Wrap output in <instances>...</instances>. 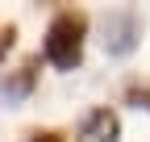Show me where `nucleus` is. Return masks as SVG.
<instances>
[{"mask_svg":"<svg viewBox=\"0 0 150 142\" xmlns=\"http://www.w3.org/2000/svg\"><path fill=\"white\" fill-rule=\"evenodd\" d=\"M83 42H88V17L83 13H59L46 25L42 55L54 71H75L83 63Z\"/></svg>","mask_w":150,"mask_h":142,"instance_id":"f257e3e1","label":"nucleus"},{"mask_svg":"<svg viewBox=\"0 0 150 142\" xmlns=\"http://www.w3.org/2000/svg\"><path fill=\"white\" fill-rule=\"evenodd\" d=\"M142 42V17L134 9H108L100 17V46L112 59H129Z\"/></svg>","mask_w":150,"mask_h":142,"instance_id":"f03ea898","label":"nucleus"},{"mask_svg":"<svg viewBox=\"0 0 150 142\" xmlns=\"http://www.w3.org/2000/svg\"><path fill=\"white\" fill-rule=\"evenodd\" d=\"M38 67H42V59H25L17 71H8L4 80H0V100L4 104H21L33 96V88H38Z\"/></svg>","mask_w":150,"mask_h":142,"instance_id":"7ed1b4c3","label":"nucleus"},{"mask_svg":"<svg viewBox=\"0 0 150 142\" xmlns=\"http://www.w3.org/2000/svg\"><path fill=\"white\" fill-rule=\"evenodd\" d=\"M83 138L88 142H117L121 138V117L112 109H92L83 117Z\"/></svg>","mask_w":150,"mask_h":142,"instance_id":"20e7f679","label":"nucleus"},{"mask_svg":"<svg viewBox=\"0 0 150 142\" xmlns=\"http://www.w3.org/2000/svg\"><path fill=\"white\" fill-rule=\"evenodd\" d=\"M125 100L134 104V109H146V113H150V84H129Z\"/></svg>","mask_w":150,"mask_h":142,"instance_id":"39448f33","label":"nucleus"},{"mask_svg":"<svg viewBox=\"0 0 150 142\" xmlns=\"http://www.w3.org/2000/svg\"><path fill=\"white\" fill-rule=\"evenodd\" d=\"M13 46H17V25H4V21H0V63L8 59Z\"/></svg>","mask_w":150,"mask_h":142,"instance_id":"423d86ee","label":"nucleus"},{"mask_svg":"<svg viewBox=\"0 0 150 142\" xmlns=\"http://www.w3.org/2000/svg\"><path fill=\"white\" fill-rule=\"evenodd\" d=\"M29 142H63V134H54V130H38Z\"/></svg>","mask_w":150,"mask_h":142,"instance_id":"0eeeda50","label":"nucleus"},{"mask_svg":"<svg viewBox=\"0 0 150 142\" xmlns=\"http://www.w3.org/2000/svg\"><path fill=\"white\" fill-rule=\"evenodd\" d=\"M42 4H67V0H42Z\"/></svg>","mask_w":150,"mask_h":142,"instance_id":"6e6552de","label":"nucleus"}]
</instances>
